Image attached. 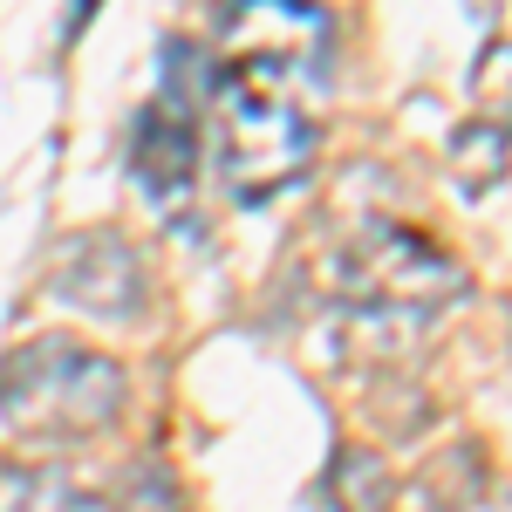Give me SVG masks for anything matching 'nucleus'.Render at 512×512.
<instances>
[{
  "label": "nucleus",
  "instance_id": "nucleus-1",
  "mask_svg": "<svg viewBox=\"0 0 512 512\" xmlns=\"http://www.w3.org/2000/svg\"><path fill=\"white\" fill-rule=\"evenodd\" d=\"M123 362L76 335H35L0 355V424L35 444H82L123 410Z\"/></svg>",
  "mask_w": 512,
  "mask_h": 512
},
{
  "label": "nucleus",
  "instance_id": "nucleus-2",
  "mask_svg": "<svg viewBox=\"0 0 512 512\" xmlns=\"http://www.w3.org/2000/svg\"><path fill=\"white\" fill-rule=\"evenodd\" d=\"M205 103H212L219 171H226V192H233L239 205H267V198H280L287 185H301V178L315 171L321 130L287 89L219 69Z\"/></svg>",
  "mask_w": 512,
  "mask_h": 512
},
{
  "label": "nucleus",
  "instance_id": "nucleus-3",
  "mask_svg": "<svg viewBox=\"0 0 512 512\" xmlns=\"http://www.w3.org/2000/svg\"><path fill=\"white\" fill-rule=\"evenodd\" d=\"M321 280L342 308H369V315H437L472 294V274L437 239H424L417 226H390V219L342 239Z\"/></svg>",
  "mask_w": 512,
  "mask_h": 512
},
{
  "label": "nucleus",
  "instance_id": "nucleus-4",
  "mask_svg": "<svg viewBox=\"0 0 512 512\" xmlns=\"http://www.w3.org/2000/svg\"><path fill=\"white\" fill-rule=\"evenodd\" d=\"M219 48H226L233 76L253 82L328 76L335 21L321 0H226L219 7Z\"/></svg>",
  "mask_w": 512,
  "mask_h": 512
},
{
  "label": "nucleus",
  "instance_id": "nucleus-5",
  "mask_svg": "<svg viewBox=\"0 0 512 512\" xmlns=\"http://www.w3.org/2000/svg\"><path fill=\"white\" fill-rule=\"evenodd\" d=\"M48 287L96 321H137L144 301H151L144 253L123 233H110V226H82V233L62 239L55 246V267H48Z\"/></svg>",
  "mask_w": 512,
  "mask_h": 512
},
{
  "label": "nucleus",
  "instance_id": "nucleus-6",
  "mask_svg": "<svg viewBox=\"0 0 512 512\" xmlns=\"http://www.w3.org/2000/svg\"><path fill=\"white\" fill-rule=\"evenodd\" d=\"M123 164L130 178L144 185L151 198H185L198 171V117L151 96L137 117H130V137H123Z\"/></svg>",
  "mask_w": 512,
  "mask_h": 512
},
{
  "label": "nucleus",
  "instance_id": "nucleus-7",
  "mask_svg": "<svg viewBox=\"0 0 512 512\" xmlns=\"http://www.w3.org/2000/svg\"><path fill=\"white\" fill-rule=\"evenodd\" d=\"M444 171H451V185H458L465 198L499 192L506 171H512V137L492 130V123H478V117H465L451 137H444Z\"/></svg>",
  "mask_w": 512,
  "mask_h": 512
},
{
  "label": "nucleus",
  "instance_id": "nucleus-8",
  "mask_svg": "<svg viewBox=\"0 0 512 512\" xmlns=\"http://www.w3.org/2000/svg\"><path fill=\"white\" fill-rule=\"evenodd\" d=\"M0 512H117L96 485L69 472H41V465H0Z\"/></svg>",
  "mask_w": 512,
  "mask_h": 512
},
{
  "label": "nucleus",
  "instance_id": "nucleus-9",
  "mask_svg": "<svg viewBox=\"0 0 512 512\" xmlns=\"http://www.w3.org/2000/svg\"><path fill=\"white\" fill-rule=\"evenodd\" d=\"M328 492L342 512H390L396 506V478L376 451H342L335 472H328Z\"/></svg>",
  "mask_w": 512,
  "mask_h": 512
},
{
  "label": "nucleus",
  "instance_id": "nucleus-10",
  "mask_svg": "<svg viewBox=\"0 0 512 512\" xmlns=\"http://www.w3.org/2000/svg\"><path fill=\"white\" fill-rule=\"evenodd\" d=\"M472 117L512 137V35H492L472 62Z\"/></svg>",
  "mask_w": 512,
  "mask_h": 512
},
{
  "label": "nucleus",
  "instance_id": "nucleus-11",
  "mask_svg": "<svg viewBox=\"0 0 512 512\" xmlns=\"http://www.w3.org/2000/svg\"><path fill=\"white\" fill-rule=\"evenodd\" d=\"M485 458H478L472 444H458V451H444L431 472H424V492H431V506L437 512H472L478 506V492H485Z\"/></svg>",
  "mask_w": 512,
  "mask_h": 512
},
{
  "label": "nucleus",
  "instance_id": "nucleus-12",
  "mask_svg": "<svg viewBox=\"0 0 512 512\" xmlns=\"http://www.w3.org/2000/svg\"><path fill=\"white\" fill-rule=\"evenodd\" d=\"M89 14H96V0H82L76 14H69V21H62V41H69V48H76V35H82V21H89Z\"/></svg>",
  "mask_w": 512,
  "mask_h": 512
},
{
  "label": "nucleus",
  "instance_id": "nucleus-13",
  "mask_svg": "<svg viewBox=\"0 0 512 512\" xmlns=\"http://www.w3.org/2000/svg\"><path fill=\"white\" fill-rule=\"evenodd\" d=\"M506 512H512V506H506Z\"/></svg>",
  "mask_w": 512,
  "mask_h": 512
}]
</instances>
